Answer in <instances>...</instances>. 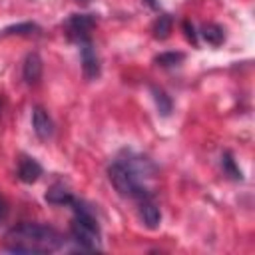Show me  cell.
<instances>
[{
	"mask_svg": "<svg viewBox=\"0 0 255 255\" xmlns=\"http://www.w3.org/2000/svg\"><path fill=\"white\" fill-rule=\"evenodd\" d=\"M6 215H8V203H6V199L0 195V221H4Z\"/></svg>",
	"mask_w": 255,
	"mask_h": 255,
	"instance_id": "obj_18",
	"label": "cell"
},
{
	"mask_svg": "<svg viewBox=\"0 0 255 255\" xmlns=\"http://www.w3.org/2000/svg\"><path fill=\"white\" fill-rule=\"evenodd\" d=\"M40 26L34 22H20V24H12L8 28H4L0 32V36H30V34H38Z\"/></svg>",
	"mask_w": 255,
	"mask_h": 255,
	"instance_id": "obj_11",
	"label": "cell"
},
{
	"mask_svg": "<svg viewBox=\"0 0 255 255\" xmlns=\"http://www.w3.org/2000/svg\"><path fill=\"white\" fill-rule=\"evenodd\" d=\"M42 58L38 52H30L26 58H24V66H22V76H24V82L30 84V86H36L42 78Z\"/></svg>",
	"mask_w": 255,
	"mask_h": 255,
	"instance_id": "obj_8",
	"label": "cell"
},
{
	"mask_svg": "<svg viewBox=\"0 0 255 255\" xmlns=\"http://www.w3.org/2000/svg\"><path fill=\"white\" fill-rule=\"evenodd\" d=\"M78 2H90V0H78Z\"/></svg>",
	"mask_w": 255,
	"mask_h": 255,
	"instance_id": "obj_20",
	"label": "cell"
},
{
	"mask_svg": "<svg viewBox=\"0 0 255 255\" xmlns=\"http://www.w3.org/2000/svg\"><path fill=\"white\" fill-rule=\"evenodd\" d=\"M151 173H153L151 161L147 157L133 155V153L114 159L108 167V177L116 187V191L124 197H133V199L151 195L143 185V179L151 177Z\"/></svg>",
	"mask_w": 255,
	"mask_h": 255,
	"instance_id": "obj_1",
	"label": "cell"
},
{
	"mask_svg": "<svg viewBox=\"0 0 255 255\" xmlns=\"http://www.w3.org/2000/svg\"><path fill=\"white\" fill-rule=\"evenodd\" d=\"M42 175V165L34 157H22L18 161V177L24 183H34Z\"/></svg>",
	"mask_w": 255,
	"mask_h": 255,
	"instance_id": "obj_9",
	"label": "cell"
},
{
	"mask_svg": "<svg viewBox=\"0 0 255 255\" xmlns=\"http://www.w3.org/2000/svg\"><path fill=\"white\" fill-rule=\"evenodd\" d=\"M143 2H145L149 8H155V6H157V4H155V0H143Z\"/></svg>",
	"mask_w": 255,
	"mask_h": 255,
	"instance_id": "obj_19",
	"label": "cell"
},
{
	"mask_svg": "<svg viewBox=\"0 0 255 255\" xmlns=\"http://www.w3.org/2000/svg\"><path fill=\"white\" fill-rule=\"evenodd\" d=\"M64 245V237L40 223H20L6 233V251L10 253H52Z\"/></svg>",
	"mask_w": 255,
	"mask_h": 255,
	"instance_id": "obj_2",
	"label": "cell"
},
{
	"mask_svg": "<svg viewBox=\"0 0 255 255\" xmlns=\"http://www.w3.org/2000/svg\"><path fill=\"white\" fill-rule=\"evenodd\" d=\"M74 195L68 187H64L62 183H54L48 191H46V201L52 205H72L74 203Z\"/></svg>",
	"mask_w": 255,
	"mask_h": 255,
	"instance_id": "obj_10",
	"label": "cell"
},
{
	"mask_svg": "<svg viewBox=\"0 0 255 255\" xmlns=\"http://www.w3.org/2000/svg\"><path fill=\"white\" fill-rule=\"evenodd\" d=\"M183 30H185V36H187V40L191 42V44H197V38H195V30H193V26L185 20L183 22Z\"/></svg>",
	"mask_w": 255,
	"mask_h": 255,
	"instance_id": "obj_17",
	"label": "cell"
},
{
	"mask_svg": "<svg viewBox=\"0 0 255 255\" xmlns=\"http://www.w3.org/2000/svg\"><path fill=\"white\" fill-rule=\"evenodd\" d=\"M96 26V18L94 14H72L66 22H64V30L66 36L78 44L90 40V32Z\"/></svg>",
	"mask_w": 255,
	"mask_h": 255,
	"instance_id": "obj_4",
	"label": "cell"
},
{
	"mask_svg": "<svg viewBox=\"0 0 255 255\" xmlns=\"http://www.w3.org/2000/svg\"><path fill=\"white\" fill-rule=\"evenodd\" d=\"M221 167H223V171L229 175V177H233V179H241L243 175H241V169L235 165V159H233V155L229 153V151H225L223 155H221Z\"/></svg>",
	"mask_w": 255,
	"mask_h": 255,
	"instance_id": "obj_16",
	"label": "cell"
},
{
	"mask_svg": "<svg viewBox=\"0 0 255 255\" xmlns=\"http://www.w3.org/2000/svg\"><path fill=\"white\" fill-rule=\"evenodd\" d=\"M139 201V219H141V223L147 227V229H155L157 225H159V221H161V211H159V207H157V203L153 201V197L151 195H147V197H141V199H137Z\"/></svg>",
	"mask_w": 255,
	"mask_h": 255,
	"instance_id": "obj_6",
	"label": "cell"
},
{
	"mask_svg": "<svg viewBox=\"0 0 255 255\" xmlns=\"http://www.w3.org/2000/svg\"><path fill=\"white\" fill-rule=\"evenodd\" d=\"M183 54L181 52H163L159 56H155V64L161 66V68H171V66H177L179 62H183Z\"/></svg>",
	"mask_w": 255,
	"mask_h": 255,
	"instance_id": "obj_15",
	"label": "cell"
},
{
	"mask_svg": "<svg viewBox=\"0 0 255 255\" xmlns=\"http://www.w3.org/2000/svg\"><path fill=\"white\" fill-rule=\"evenodd\" d=\"M70 207L74 209V219L70 223V235H72L74 243L86 251L100 249L102 231H100V223H98L92 207H88L84 201H78V199H74V203Z\"/></svg>",
	"mask_w": 255,
	"mask_h": 255,
	"instance_id": "obj_3",
	"label": "cell"
},
{
	"mask_svg": "<svg viewBox=\"0 0 255 255\" xmlns=\"http://www.w3.org/2000/svg\"><path fill=\"white\" fill-rule=\"evenodd\" d=\"M201 36H203V40H205L207 44H211V46H219V44L225 40V32H223V28L217 26V24H205V26L201 28Z\"/></svg>",
	"mask_w": 255,
	"mask_h": 255,
	"instance_id": "obj_12",
	"label": "cell"
},
{
	"mask_svg": "<svg viewBox=\"0 0 255 255\" xmlns=\"http://www.w3.org/2000/svg\"><path fill=\"white\" fill-rule=\"evenodd\" d=\"M151 94H153L157 112L161 116H169V112H171V100H169V96L163 90H159V88H151Z\"/></svg>",
	"mask_w": 255,
	"mask_h": 255,
	"instance_id": "obj_14",
	"label": "cell"
},
{
	"mask_svg": "<svg viewBox=\"0 0 255 255\" xmlns=\"http://www.w3.org/2000/svg\"><path fill=\"white\" fill-rule=\"evenodd\" d=\"M151 32H153V36H155L157 40H165V38L169 36V32H171V18H169L167 14L157 16V20H155L153 26H151Z\"/></svg>",
	"mask_w": 255,
	"mask_h": 255,
	"instance_id": "obj_13",
	"label": "cell"
},
{
	"mask_svg": "<svg viewBox=\"0 0 255 255\" xmlns=\"http://www.w3.org/2000/svg\"><path fill=\"white\" fill-rule=\"evenodd\" d=\"M32 128H34V133L40 139H48L54 133V122L48 116V112L44 108H40V106H36L32 110Z\"/></svg>",
	"mask_w": 255,
	"mask_h": 255,
	"instance_id": "obj_7",
	"label": "cell"
},
{
	"mask_svg": "<svg viewBox=\"0 0 255 255\" xmlns=\"http://www.w3.org/2000/svg\"><path fill=\"white\" fill-rule=\"evenodd\" d=\"M80 56H82V70L88 80H96L100 76V58L96 54V48L90 40L80 44Z\"/></svg>",
	"mask_w": 255,
	"mask_h": 255,
	"instance_id": "obj_5",
	"label": "cell"
}]
</instances>
